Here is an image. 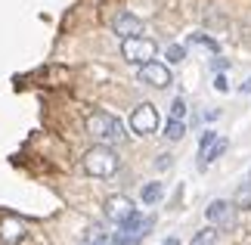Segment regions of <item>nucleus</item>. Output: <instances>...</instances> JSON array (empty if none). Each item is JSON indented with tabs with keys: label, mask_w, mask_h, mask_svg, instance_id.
Here are the masks:
<instances>
[{
	"label": "nucleus",
	"mask_w": 251,
	"mask_h": 245,
	"mask_svg": "<svg viewBox=\"0 0 251 245\" xmlns=\"http://www.w3.org/2000/svg\"><path fill=\"white\" fill-rule=\"evenodd\" d=\"M84 171L96 180H109L118 171V155H115V149L109 143H96L93 149L84 152Z\"/></svg>",
	"instance_id": "nucleus-1"
},
{
	"label": "nucleus",
	"mask_w": 251,
	"mask_h": 245,
	"mask_svg": "<svg viewBox=\"0 0 251 245\" xmlns=\"http://www.w3.org/2000/svg\"><path fill=\"white\" fill-rule=\"evenodd\" d=\"M87 134L100 143H124L127 140V131H124L121 118H115L109 112H93L87 118Z\"/></svg>",
	"instance_id": "nucleus-2"
},
{
	"label": "nucleus",
	"mask_w": 251,
	"mask_h": 245,
	"mask_svg": "<svg viewBox=\"0 0 251 245\" xmlns=\"http://www.w3.org/2000/svg\"><path fill=\"white\" fill-rule=\"evenodd\" d=\"M155 53H158L155 41H149V37H143V34L124 37L121 41V56H124V62H130V65H146V62H152Z\"/></svg>",
	"instance_id": "nucleus-3"
},
{
	"label": "nucleus",
	"mask_w": 251,
	"mask_h": 245,
	"mask_svg": "<svg viewBox=\"0 0 251 245\" xmlns=\"http://www.w3.org/2000/svg\"><path fill=\"white\" fill-rule=\"evenodd\" d=\"M130 131L137 136H149L158 131V112L152 103H140L137 109L130 112Z\"/></svg>",
	"instance_id": "nucleus-4"
},
{
	"label": "nucleus",
	"mask_w": 251,
	"mask_h": 245,
	"mask_svg": "<svg viewBox=\"0 0 251 245\" xmlns=\"http://www.w3.org/2000/svg\"><path fill=\"white\" fill-rule=\"evenodd\" d=\"M137 78H140L143 84H149V87H158V90H161V87H168V84L174 81V78H171V68H168V65H161V62H155V59L146 62V65H140Z\"/></svg>",
	"instance_id": "nucleus-5"
},
{
	"label": "nucleus",
	"mask_w": 251,
	"mask_h": 245,
	"mask_svg": "<svg viewBox=\"0 0 251 245\" xmlns=\"http://www.w3.org/2000/svg\"><path fill=\"white\" fill-rule=\"evenodd\" d=\"M112 31L124 41V37H137V34H143V31H146V25H143L133 13H127V9H124V13H118V16L112 19Z\"/></svg>",
	"instance_id": "nucleus-6"
},
{
	"label": "nucleus",
	"mask_w": 251,
	"mask_h": 245,
	"mask_svg": "<svg viewBox=\"0 0 251 245\" xmlns=\"http://www.w3.org/2000/svg\"><path fill=\"white\" fill-rule=\"evenodd\" d=\"M133 211L137 208H133V202L127 199V195H109V199H105V218H109L112 223H124Z\"/></svg>",
	"instance_id": "nucleus-7"
},
{
	"label": "nucleus",
	"mask_w": 251,
	"mask_h": 245,
	"mask_svg": "<svg viewBox=\"0 0 251 245\" xmlns=\"http://www.w3.org/2000/svg\"><path fill=\"white\" fill-rule=\"evenodd\" d=\"M25 220H19V218H3L0 220V242H6V245H16V242H22L25 239Z\"/></svg>",
	"instance_id": "nucleus-8"
},
{
	"label": "nucleus",
	"mask_w": 251,
	"mask_h": 245,
	"mask_svg": "<svg viewBox=\"0 0 251 245\" xmlns=\"http://www.w3.org/2000/svg\"><path fill=\"white\" fill-rule=\"evenodd\" d=\"M208 220L211 223H217V227H226L229 220H233V202H224V199H217V202H211L208 205Z\"/></svg>",
	"instance_id": "nucleus-9"
},
{
	"label": "nucleus",
	"mask_w": 251,
	"mask_h": 245,
	"mask_svg": "<svg viewBox=\"0 0 251 245\" xmlns=\"http://www.w3.org/2000/svg\"><path fill=\"white\" fill-rule=\"evenodd\" d=\"M224 152H226V140H214L205 152H201V162H199V164H201V168H208V164H211V162H217Z\"/></svg>",
	"instance_id": "nucleus-10"
},
{
	"label": "nucleus",
	"mask_w": 251,
	"mask_h": 245,
	"mask_svg": "<svg viewBox=\"0 0 251 245\" xmlns=\"http://www.w3.org/2000/svg\"><path fill=\"white\" fill-rule=\"evenodd\" d=\"M161 192H165V186H161L158 180H152V183H146V186H143L140 199H143V205H155V202L161 199Z\"/></svg>",
	"instance_id": "nucleus-11"
},
{
	"label": "nucleus",
	"mask_w": 251,
	"mask_h": 245,
	"mask_svg": "<svg viewBox=\"0 0 251 245\" xmlns=\"http://www.w3.org/2000/svg\"><path fill=\"white\" fill-rule=\"evenodd\" d=\"M183 136H186V124H183V118H171L168 127H165V140L177 143V140H183Z\"/></svg>",
	"instance_id": "nucleus-12"
},
{
	"label": "nucleus",
	"mask_w": 251,
	"mask_h": 245,
	"mask_svg": "<svg viewBox=\"0 0 251 245\" xmlns=\"http://www.w3.org/2000/svg\"><path fill=\"white\" fill-rule=\"evenodd\" d=\"M192 245H217V230L214 227H205L192 236Z\"/></svg>",
	"instance_id": "nucleus-13"
},
{
	"label": "nucleus",
	"mask_w": 251,
	"mask_h": 245,
	"mask_svg": "<svg viewBox=\"0 0 251 245\" xmlns=\"http://www.w3.org/2000/svg\"><path fill=\"white\" fill-rule=\"evenodd\" d=\"M189 44H199V47H208L211 53H220V44L214 41V37H208V34H189Z\"/></svg>",
	"instance_id": "nucleus-14"
},
{
	"label": "nucleus",
	"mask_w": 251,
	"mask_h": 245,
	"mask_svg": "<svg viewBox=\"0 0 251 245\" xmlns=\"http://www.w3.org/2000/svg\"><path fill=\"white\" fill-rule=\"evenodd\" d=\"M236 205L239 208H251V180L245 186H239V192H236Z\"/></svg>",
	"instance_id": "nucleus-15"
},
{
	"label": "nucleus",
	"mask_w": 251,
	"mask_h": 245,
	"mask_svg": "<svg viewBox=\"0 0 251 245\" xmlns=\"http://www.w3.org/2000/svg\"><path fill=\"white\" fill-rule=\"evenodd\" d=\"M183 59H186V50H183V47H168V62L171 65H177Z\"/></svg>",
	"instance_id": "nucleus-16"
},
{
	"label": "nucleus",
	"mask_w": 251,
	"mask_h": 245,
	"mask_svg": "<svg viewBox=\"0 0 251 245\" xmlns=\"http://www.w3.org/2000/svg\"><path fill=\"white\" fill-rule=\"evenodd\" d=\"M183 115H186V103H183V96H177L171 103V118H183Z\"/></svg>",
	"instance_id": "nucleus-17"
},
{
	"label": "nucleus",
	"mask_w": 251,
	"mask_h": 245,
	"mask_svg": "<svg viewBox=\"0 0 251 245\" xmlns=\"http://www.w3.org/2000/svg\"><path fill=\"white\" fill-rule=\"evenodd\" d=\"M214 87H217V90H226V78L217 75V78H214Z\"/></svg>",
	"instance_id": "nucleus-18"
},
{
	"label": "nucleus",
	"mask_w": 251,
	"mask_h": 245,
	"mask_svg": "<svg viewBox=\"0 0 251 245\" xmlns=\"http://www.w3.org/2000/svg\"><path fill=\"white\" fill-rule=\"evenodd\" d=\"M242 93H251V78H248V81L242 84Z\"/></svg>",
	"instance_id": "nucleus-19"
},
{
	"label": "nucleus",
	"mask_w": 251,
	"mask_h": 245,
	"mask_svg": "<svg viewBox=\"0 0 251 245\" xmlns=\"http://www.w3.org/2000/svg\"><path fill=\"white\" fill-rule=\"evenodd\" d=\"M165 245H180V242H177V239H174V236H171V239H168V242H165Z\"/></svg>",
	"instance_id": "nucleus-20"
},
{
	"label": "nucleus",
	"mask_w": 251,
	"mask_h": 245,
	"mask_svg": "<svg viewBox=\"0 0 251 245\" xmlns=\"http://www.w3.org/2000/svg\"><path fill=\"white\" fill-rule=\"evenodd\" d=\"M248 180H251V174H248Z\"/></svg>",
	"instance_id": "nucleus-21"
}]
</instances>
